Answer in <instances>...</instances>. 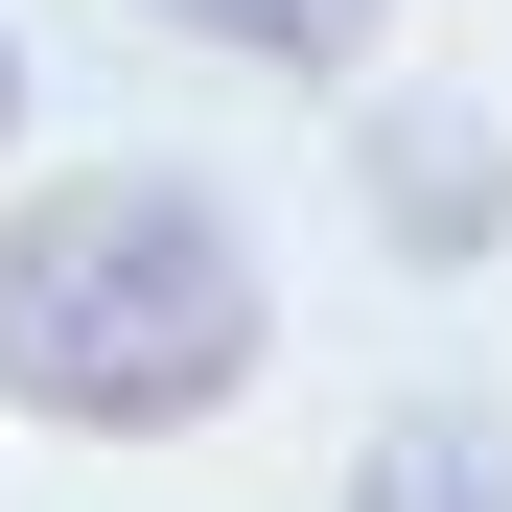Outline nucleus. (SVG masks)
Segmentation results:
<instances>
[{
    "label": "nucleus",
    "mask_w": 512,
    "mask_h": 512,
    "mask_svg": "<svg viewBox=\"0 0 512 512\" xmlns=\"http://www.w3.org/2000/svg\"><path fill=\"white\" fill-rule=\"evenodd\" d=\"M256 256L210 187H163V163H117V187H47L24 233H0V396L70 419V443H163V419L256 396Z\"/></svg>",
    "instance_id": "obj_1"
},
{
    "label": "nucleus",
    "mask_w": 512,
    "mask_h": 512,
    "mask_svg": "<svg viewBox=\"0 0 512 512\" xmlns=\"http://www.w3.org/2000/svg\"><path fill=\"white\" fill-rule=\"evenodd\" d=\"M163 24H210V47H256V70H350L396 0H163Z\"/></svg>",
    "instance_id": "obj_2"
},
{
    "label": "nucleus",
    "mask_w": 512,
    "mask_h": 512,
    "mask_svg": "<svg viewBox=\"0 0 512 512\" xmlns=\"http://www.w3.org/2000/svg\"><path fill=\"white\" fill-rule=\"evenodd\" d=\"M373 512H512V466L466 443V419H396V443H373Z\"/></svg>",
    "instance_id": "obj_3"
},
{
    "label": "nucleus",
    "mask_w": 512,
    "mask_h": 512,
    "mask_svg": "<svg viewBox=\"0 0 512 512\" xmlns=\"http://www.w3.org/2000/svg\"><path fill=\"white\" fill-rule=\"evenodd\" d=\"M0 117H24V47H0Z\"/></svg>",
    "instance_id": "obj_4"
}]
</instances>
